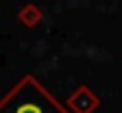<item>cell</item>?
<instances>
[{"mask_svg": "<svg viewBox=\"0 0 122 113\" xmlns=\"http://www.w3.org/2000/svg\"><path fill=\"white\" fill-rule=\"evenodd\" d=\"M0 113H66L55 98L46 93L35 78L26 76L0 104Z\"/></svg>", "mask_w": 122, "mask_h": 113, "instance_id": "1", "label": "cell"}]
</instances>
